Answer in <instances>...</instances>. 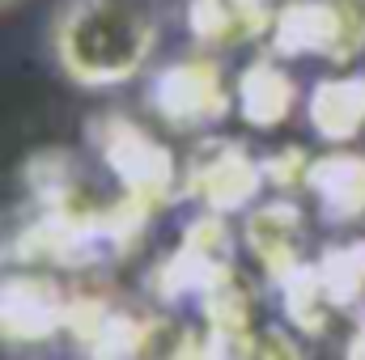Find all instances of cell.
Here are the masks:
<instances>
[{
    "mask_svg": "<svg viewBox=\"0 0 365 360\" xmlns=\"http://www.w3.org/2000/svg\"><path fill=\"white\" fill-rule=\"evenodd\" d=\"M276 0H187V34L200 51H234L272 34Z\"/></svg>",
    "mask_w": 365,
    "mask_h": 360,
    "instance_id": "obj_6",
    "label": "cell"
},
{
    "mask_svg": "<svg viewBox=\"0 0 365 360\" xmlns=\"http://www.w3.org/2000/svg\"><path fill=\"white\" fill-rule=\"evenodd\" d=\"M297 238H302V216H297L293 203H264V208H255L251 221H247V242H251V250L259 255L264 268H272V271H280V263H284V271L293 268Z\"/></svg>",
    "mask_w": 365,
    "mask_h": 360,
    "instance_id": "obj_10",
    "label": "cell"
},
{
    "mask_svg": "<svg viewBox=\"0 0 365 360\" xmlns=\"http://www.w3.org/2000/svg\"><path fill=\"white\" fill-rule=\"evenodd\" d=\"M306 115L323 140H331V144L353 140L365 127V73L323 77L306 97Z\"/></svg>",
    "mask_w": 365,
    "mask_h": 360,
    "instance_id": "obj_9",
    "label": "cell"
},
{
    "mask_svg": "<svg viewBox=\"0 0 365 360\" xmlns=\"http://www.w3.org/2000/svg\"><path fill=\"white\" fill-rule=\"evenodd\" d=\"M306 191L319 199V212L331 225H349V221L365 216V157L361 153L314 157Z\"/></svg>",
    "mask_w": 365,
    "mask_h": 360,
    "instance_id": "obj_8",
    "label": "cell"
},
{
    "mask_svg": "<svg viewBox=\"0 0 365 360\" xmlns=\"http://www.w3.org/2000/svg\"><path fill=\"white\" fill-rule=\"evenodd\" d=\"M162 17L149 0H60L47 47L64 81L77 90H119L149 73Z\"/></svg>",
    "mask_w": 365,
    "mask_h": 360,
    "instance_id": "obj_1",
    "label": "cell"
},
{
    "mask_svg": "<svg viewBox=\"0 0 365 360\" xmlns=\"http://www.w3.org/2000/svg\"><path fill=\"white\" fill-rule=\"evenodd\" d=\"M234 106L251 127H264V132L280 127L297 106V81L284 68V60L272 55V51L255 55L234 81Z\"/></svg>",
    "mask_w": 365,
    "mask_h": 360,
    "instance_id": "obj_7",
    "label": "cell"
},
{
    "mask_svg": "<svg viewBox=\"0 0 365 360\" xmlns=\"http://www.w3.org/2000/svg\"><path fill=\"white\" fill-rule=\"evenodd\" d=\"M365 47V0H284L276 9L268 51L280 60L344 64Z\"/></svg>",
    "mask_w": 365,
    "mask_h": 360,
    "instance_id": "obj_2",
    "label": "cell"
},
{
    "mask_svg": "<svg viewBox=\"0 0 365 360\" xmlns=\"http://www.w3.org/2000/svg\"><path fill=\"white\" fill-rule=\"evenodd\" d=\"M9 4H17V0H0V9H9Z\"/></svg>",
    "mask_w": 365,
    "mask_h": 360,
    "instance_id": "obj_11",
    "label": "cell"
},
{
    "mask_svg": "<svg viewBox=\"0 0 365 360\" xmlns=\"http://www.w3.org/2000/svg\"><path fill=\"white\" fill-rule=\"evenodd\" d=\"M90 140L110 174L123 182L136 199H166L179 186V170L166 144H158L136 119L128 115H98L90 123Z\"/></svg>",
    "mask_w": 365,
    "mask_h": 360,
    "instance_id": "obj_4",
    "label": "cell"
},
{
    "mask_svg": "<svg viewBox=\"0 0 365 360\" xmlns=\"http://www.w3.org/2000/svg\"><path fill=\"white\" fill-rule=\"evenodd\" d=\"M145 102L175 132H208L230 115L234 90L221 64L208 51H195V55H179L153 68L145 81Z\"/></svg>",
    "mask_w": 365,
    "mask_h": 360,
    "instance_id": "obj_3",
    "label": "cell"
},
{
    "mask_svg": "<svg viewBox=\"0 0 365 360\" xmlns=\"http://www.w3.org/2000/svg\"><path fill=\"white\" fill-rule=\"evenodd\" d=\"M268 186L264 162H255L242 144L234 140H212L204 144L191 166L182 170V191L200 199L208 212H238L255 203V195Z\"/></svg>",
    "mask_w": 365,
    "mask_h": 360,
    "instance_id": "obj_5",
    "label": "cell"
}]
</instances>
